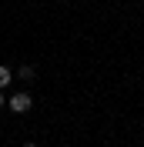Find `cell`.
Here are the masks:
<instances>
[{"mask_svg":"<svg viewBox=\"0 0 144 147\" xmlns=\"http://www.w3.org/2000/svg\"><path fill=\"white\" fill-rule=\"evenodd\" d=\"M7 107L14 110V114H27V110L34 107V97H30L27 90H17V94H10V100H7Z\"/></svg>","mask_w":144,"mask_h":147,"instance_id":"obj_1","label":"cell"},{"mask_svg":"<svg viewBox=\"0 0 144 147\" xmlns=\"http://www.w3.org/2000/svg\"><path fill=\"white\" fill-rule=\"evenodd\" d=\"M0 107H7V94L3 90H0Z\"/></svg>","mask_w":144,"mask_h":147,"instance_id":"obj_4","label":"cell"},{"mask_svg":"<svg viewBox=\"0 0 144 147\" xmlns=\"http://www.w3.org/2000/svg\"><path fill=\"white\" fill-rule=\"evenodd\" d=\"M10 84V67H0V90Z\"/></svg>","mask_w":144,"mask_h":147,"instance_id":"obj_3","label":"cell"},{"mask_svg":"<svg viewBox=\"0 0 144 147\" xmlns=\"http://www.w3.org/2000/svg\"><path fill=\"white\" fill-rule=\"evenodd\" d=\"M17 77H20V80H24V84H30V80H34V77H37L34 64H24V67H20V70H17Z\"/></svg>","mask_w":144,"mask_h":147,"instance_id":"obj_2","label":"cell"},{"mask_svg":"<svg viewBox=\"0 0 144 147\" xmlns=\"http://www.w3.org/2000/svg\"><path fill=\"white\" fill-rule=\"evenodd\" d=\"M24 147H40V144H24Z\"/></svg>","mask_w":144,"mask_h":147,"instance_id":"obj_5","label":"cell"}]
</instances>
